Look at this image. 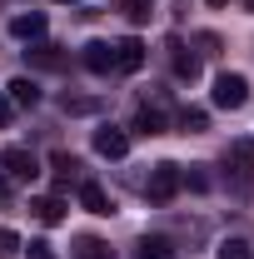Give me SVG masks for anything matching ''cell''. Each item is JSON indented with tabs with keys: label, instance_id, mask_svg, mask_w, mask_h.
Returning <instances> with one entry per match:
<instances>
[{
	"label": "cell",
	"instance_id": "cell-1",
	"mask_svg": "<svg viewBox=\"0 0 254 259\" xmlns=\"http://www.w3.org/2000/svg\"><path fill=\"white\" fill-rule=\"evenodd\" d=\"M224 175H229V190L234 194H254V140L249 135L229 140V150H224Z\"/></svg>",
	"mask_w": 254,
	"mask_h": 259
},
{
	"label": "cell",
	"instance_id": "cell-2",
	"mask_svg": "<svg viewBox=\"0 0 254 259\" xmlns=\"http://www.w3.org/2000/svg\"><path fill=\"white\" fill-rule=\"evenodd\" d=\"M145 194H150V204H170L175 194H180V164H155L150 169V185H145Z\"/></svg>",
	"mask_w": 254,
	"mask_h": 259
},
{
	"label": "cell",
	"instance_id": "cell-3",
	"mask_svg": "<svg viewBox=\"0 0 254 259\" xmlns=\"http://www.w3.org/2000/svg\"><path fill=\"white\" fill-rule=\"evenodd\" d=\"M244 100H249V80H244L239 70H224L220 80H215V105H220V110H239Z\"/></svg>",
	"mask_w": 254,
	"mask_h": 259
},
{
	"label": "cell",
	"instance_id": "cell-4",
	"mask_svg": "<svg viewBox=\"0 0 254 259\" xmlns=\"http://www.w3.org/2000/svg\"><path fill=\"white\" fill-rule=\"evenodd\" d=\"M0 169H5V180H35L40 175V160H35V150H25V145H10V150H0Z\"/></svg>",
	"mask_w": 254,
	"mask_h": 259
},
{
	"label": "cell",
	"instance_id": "cell-5",
	"mask_svg": "<svg viewBox=\"0 0 254 259\" xmlns=\"http://www.w3.org/2000/svg\"><path fill=\"white\" fill-rule=\"evenodd\" d=\"M95 155H105V160H125V155H130V135L120 125H100L95 130Z\"/></svg>",
	"mask_w": 254,
	"mask_h": 259
},
{
	"label": "cell",
	"instance_id": "cell-6",
	"mask_svg": "<svg viewBox=\"0 0 254 259\" xmlns=\"http://www.w3.org/2000/svg\"><path fill=\"white\" fill-rule=\"evenodd\" d=\"M80 60H85L90 75H110V70H115V45H110V40H90Z\"/></svg>",
	"mask_w": 254,
	"mask_h": 259
},
{
	"label": "cell",
	"instance_id": "cell-7",
	"mask_svg": "<svg viewBox=\"0 0 254 259\" xmlns=\"http://www.w3.org/2000/svg\"><path fill=\"white\" fill-rule=\"evenodd\" d=\"M80 204H85L90 214H100V220H105V214H115L110 190H105V185H95V180H85V185H80Z\"/></svg>",
	"mask_w": 254,
	"mask_h": 259
},
{
	"label": "cell",
	"instance_id": "cell-8",
	"mask_svg": "<svg viewBox=\"0 0 254 259\" xmlns=\"http://www.w3.org/2000/svg\"><path fill=\"white\" fill-rule=\"evenodd\" d=\"M145 65V45L135 40V35H125V40H115V70H125V75H135Z\"/></svg>",
	"mask_w": 254,
	"mask_h": 259
},
{
	"label": "cell",
	"instance_id": "cell-9",
	"mask_svg": "<svg viewBox=\"0 0 254 259\" xmlns=\"http://www.w3.org/2000/svg\"><path fill=\"white\" fill-rule=\"evenodd\" d=\"M45 30H50L45 10H30V15H15V20H10V35H15V40H40Z\"/></svg>",
	"mask_w": 254,
	"mask_h": 259
},
{
	"label": "cell",
	"instance_id": "cell-10",
	"mask_svg": "<svg viewBox=\"0 0 254 259\" xmlns=\"http://www.w3.org/2000/svg\"><path fill=\"white\" fill-rule=\"evenodd\" d=\"M5 90H10V105H20V110H35V105H40V85H35L30 75H20V80H10Z\"/></svg>",
	"mask_w": 254,
	"mask_h": 259
},
{
	"label": "cell",
	"instance_id": "cell-11",
	"mask_svg": "<svg viewBox=\"0 0 254 259\" xmlns=\"http://www.w3.org/2000/svg\"><path fill=\"white\" fill-rule=\"evenodd\" d=\"M170 50H175V75H180V80H199V55H194L190 45H180V40H175Z\"/></svg>",
	"mask_w": 254,
	"mask_h": 259
},
{
	"label": "cell",
	"instance_id": "cell-12",
	"mask_svg": "<svg viewBox=\"0 0 254 259\" xmlns=\"http://www.w3.org/2000/svg\"><path fill=\"white\" fill-rule=\"evenodd\" d=\"M135 130L140 135H164V110L159 105H140L135 110Z\"/></svg>",
	"mask_w": 254,
	"mask_h": 259
},
{
	"label": "cell",
	"instance_id": "cell-13",
	"mask_svg": "<svg viewBox=\"0 0 254 259\" xmlns=\"http://www.w3.org/2000/svg\"><path fill=\"white\" fill-rule=\"evenodd\" d=\"M70 254H75V259H115V249H110L105 239H95V234H80Z\"/></svg>",
	"mask_w": 254,
	"mask_h": 259
},
{
	"label": "cell",
	"instance_id": "cell-14",
	"mask_svg": "<svg viewBox=\"0 0 254 259\" xmlns=\"http://www.w3.org/2000/svg\"><path fill=\"white\" fill-rule=\"evenodd\" d=\"M30 209H35V220H40V225H60V220H65V199H55V194L35 199Z\"/></svg>",
	"mask_w": 254,
	"mask_h": 259
},
{
	"label": "cell",
	"instance_id": "cell-15",
	"mask_svg": "<svg viewBox=\"0 0 254 259\" xmlns=\"http://www.w3.org/2000/svg\"><path fill=\"white\" fill-rule=\"evenodd\" d=\"M25 60L40 65V70H60L65 55H60V45H35V50H25Z\"/></svg>",
	"mask_w": 254,
	"mask_h": 259
},
{
	"label": "cell",
	"instance_id": "cell-16",
	"mask_svg": "<svg viewBox=\"0 0 254 259\" xmlns=\"http://www.w3.org/2000/svg\"><path fill=\"white\" fill-rule=\"evenodd\" d=\"M50 169H55V180H60V185H70V180L80 175V160H75L70 150H55V155H50Z\"/></svg>",
	"mask_w": 254,
	"mask_h": 259
},
{
	"label": "cell",
	"instance_id": "cell-17",
	"mask_svg": "<svg viewBox=\"0 0 254 259\" xmlns=\"http://www.w3.org/2000/svg\"><path fill=\"white\" fill-rule=\"evenodd\" d=\"M135 259H175V244H170V239H140V244H135Z\"/></svg>",
	"mask_w": 254,
	"mask_h": 259
},
{
	"label": "cell",
	"instance_id": "cell-18",
	"mask_svg": "<svg viewBox=\"0 0 254 259\" xmlns=\"http://www.w3.org/2000/svg\"><path fill=\"white\" fill-rule=\"evenodd\" d=\"M115 10L125 15L130 25H145V20L155 15V10H150V0H115Z\"/></svg>",
	"mask_w": 254,
	"mask_h": 259
},
{
	"label": "cell",
	"instance_id": "cell-19",
	"mask_svg": "<svg viewBox=\"0 0 254 259\" xmlns=\"http://www.w3.org/2000/svg\"><path fill=\"white\" fill-rule=\"evenodd\" d=\"M180 190H194V194L209 190V175H204V164H190V169H180Z\"/></svg>",
	"mask_w": 254,
	"mask_h": 259
},
{
	"label": "cell",
	"instance_id": "cell-20",
	"mask_svg": "<svg viewBox=\"0 0 254 259\" xmlns=\"http://www.w3.org/2000/svg\"><path fill=\"white\" fill-rule=\"evenodd\" d=\"M180 130H185V135H204V130H209V115H204V110H185V115H180Z\"/></svg>",
	"mask_w": 254,
	"mask_h": 259
},
{
	"label": "cell",
	"instance_id": "cell-21",
	"mask_svg": "<svg viewBox=\"0 0 254 259\" xmlns=\"http://www.w3.org/2000/svg\"><path fill=\"white\" fill-rule=\"evenodd\" d=\"M220 259H254V249L244 244V239H224V244H220Z\"/></svg>",
	"mask_w": 254,
	"mask_h": 259
},
{
	"label": "cell",
	"instance_id": "cell-22",
	"mask_svg": "<svg viewBox=\"0 0 254 259\" xmlns=\"http://www.w3.org/2000/svg\"><path fill=\"white\" fill-rule=\"evenodd\" d=\"M25 259H55V244L50 239H30L25 244Z\"/></svg>",
	"mask_w": 254,
	"mask_h": 259
},
{
	"label": "cell",
	"instance_id": "cell-23",
	"mask_svg": "<svg viewBox=\"0 0 254 259\" xmlns=\"http://www.w3.org/2000/svg\"><path fill=\"white\" fill-rule=\"evenodd\" d=\"M60 105H65V115H90L95 110V100H80V95H65Z\"/></svg>",
	"mask_w": 254,
	"mask_h": 259
},
{
	"label": "cell",
	"instance_id": "cell-24",
	"mask_svg": "<svg viewBox=\"0 0 254 259\" xmlns=\"http://www.w3.org/2000/svg\"><path fill=\"white\" fill-rule=\"evenodd\" d=\"M20 249V234L15 229H0V254H15Z\"/></svg>",
	"mask_w": 254,
	"mask_h": 259
},
{
	"label": "cell",
	"instance_id": "cell-25",
	"mask_svg": "<svg viewBox=\"0 0 254 259\" xmlns=\"http://www.w3.org/2000/svg\"><path fill=\"white\" fill-rule=\"evenodd\" d=\"M10 115H15V105H10V95H0V130L10 125Z\"/></svg>",
	"mask_w": 254,
	"mask_h": 259
},
{
	"label": "cell",
	"instance_id": "cell-26",
	"mask_svg": "<svg viewBox=\"0 0 254 259\" xmlns=\"http://www.w3.org/2000/svg\"><path fill=\"white\" fill-rule=\"evenodd\" d=\"M0 194H5V169H0Z\"/></svg>",
	"mask_w": 254,
	"mask_h": 259
},
{
	"label": "cell",
	"instance_id": "cell-27",
	"mask_svg": "<svg viewBox=\"0 0 254 259\" xmlns=\"http://www.w3.org/2000/svg\"><path fill=\"white\" fill-rule=\"evenodd\" d=\"M209 5H224V0H209Z\"/></svg>",
	"mask_w": 254,
	"mask_h": 259
},
{
	"label": "cell",
	"instance_id": "cell-28",
	"mask_svg": "<svg viewBox=\"0 0 254 259\" xmlns=\"http://www.w3.org/2000/svg\"><path fill=\"white\" fill-rule=\"evenodd\" d=\"M60 5H70V0H60Z\"/></svg>",
	"mask_w": 254,
	"mask_h": 259
},
{
	"label": "cell",
	"instance_id": "cell-29",
	"mask_svg": "<svg viewBox=\"0 0 254 259\" xmlns=\"http://www.w3.org/2000/svg\"><path fill=\"white\" fill-rule=\"evenodd\" d=\"M249 5H254V0H249Z\"/></svg>",
	"mask_w": 254,
	"mask_h": 259
}]
</instances>
